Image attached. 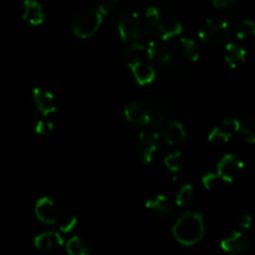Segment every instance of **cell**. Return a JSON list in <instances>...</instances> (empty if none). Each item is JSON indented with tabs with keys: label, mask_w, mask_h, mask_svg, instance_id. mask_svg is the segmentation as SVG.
Instances as JSON below:
<instances>
[{
	"label": "cell",
	"mask_w": 255,
	"mask_h": 255,
	"mask_svg": "<svg viewBox=\"0 0 255 255\" xmlns=\"http://www.w3.org/2000/svg\"><path fill=\"white\" fill-rule=\"evenodd\" d=\"M66 251L69 255H89V246L84 239L72 237L66 243Z\"/></svg>",
	"instance_id": "obj_25"
},
{
	"label": "cell",
	"mask_w": 255,
	"mask_h": 255,
	"mask_svg": "<svg viewBox=\"0 0 255 255\" xmlns=\"http://www.w3.org/2000/svg\"><path fill=\"white\" fill-rule=\"evenodd\" d=\"M249 239L242 232H233L229 237L221 242V247L224 252L229 254H241L249 249Z\"/></svg>",
	"instance_id": "obj_12"
},
{
	"label": "cell",
	"mask_w": 255,
	"mask_h": 255,
	"mask_svg": "<svg viewBox=\"0 0 255 255\" xmlns=\"http://www.w3.org/2000/svg\"><path fill=\"white\" fill-rule=\"evenodd\" d=\"M219 181H221V178L217 174V172H208L202 177V183L206 189H214L218 186Z\"/></svg>",
	"instance_id": "obj_29"
},
{
	"label": "cell",
	"mask_w": 255,
	"mask_h": 255,
	"mask_svg": "<svg viewBox=\"0 0 255 255\" xmlns=\"http://www.w3.org/2000/svg\"><path fill=\"white\" fill-rule=\"evenodd\" d=\"M144 207L147 211L159 217H172L176 213L173 203L169 201L168 197L163 196V194H157V196L147 199Z\"/></svg>",
	"instance_id": "obj_11"
},
{
	"label": "cell",
	"mask_w": 255,
	"mask_h": 255,
	"mask_svg": "<svg viewBox=\"0 0 255 255\" xmlns=\"http://www.w3.org/2000/svg\"><path fill=\"white\" fill-rule=\"evenodd\" d=\"M21 15L25 21L30 22L32 25L41 24L45 19L42 6L37 1H34V0H26V1H24Z\"/></svg>",
	"instance_id": "obj_20"
},
{
	"label": "cell",
	"mask_w": 255,
	"mask_h": 255,
	"mask_svg": "<svg viewBox=\"0 0 255 255\" xmlns=\"http://www.w3.org/2000/svg\"><path fill=\"white\" fill-rule=\"evenodd\" d=\"M164 164H166L167 168L171 172L174 173H178L183 169L186 161H184V156L181 151H174L171 152L169 154H167L166 158H164Z\"/></svg>",
	"instance_id": "obj_24"
},
{
	"label": "cell",
	"mask_w": 255,
	"mask_h": 255,
	"mask_svg": "<svg viewBox=\"0 0 255 255\" xmlns=\"http://www.w3.org/2000/svg\"><path fill=\"white\" fill-rule=\"evenodd\" d=\"M125 117L133 126L151 128V105L144 101L129 102L125 109Z\"/></svg>",
	"instance_id": "obj_8"
},
{
	"label": "cell",
	"mask_w": 255,
	"mask_h": 255,
	"mask_svg": "<svg viewBox=\"0 0 255 255\" xmlns=\"http://www.w3.org/2000/svg\"><path fill=\"white\" fill-rule=\"evenodd\" d=\"M159 148V136L154 129H143L139 132L136 143V152L138 158L144 163L153 161Z\"/></svg>",
	"instance_id": "obj_7"
},
{
	"label": "cell",
	"mask_w": 255,
	"mask_h": 255,
	"mask_svg": "<svg viewBox=\"0 0 255 255\" xmlns=\"http://www.w3.org/2000/svg\"><path fill=\"white\" fill-rule=\"evenodd\" d=\"M52 129H54V124L50 120H39L36 125H35V132L41 134V136H47L50 132H52Z\"/></svg>",
	"instance_id": "obj_28"
},
{
	"label": "cell",
	"mask_w": 255,
	"mask_h": 255,
	"mask_svg": "<svg viewBox=\"0 0 255 255\" xmlns=\"http://www.w3.org/2000/svg\"><path fill=\"white\" fill-rule=\"evenodd\" d=\"M143 17L148 32L156 35L157 39L162 41H168L182 32V24L178 20L154 6H149Z\"/></svg>",
	"instance_id": "obj_2"
},
{
	"label": "cell",
	"mask_w": 255,
	"mask_h": 255,
	"mask_svg": "<svg viewBox=\"0 0 255 255\" xmlns=\"http://www.w3.org/2000/svg\"><path fill=\"white\" fill-rule=\"evenodd\" d=\"M117 4H119V2H117L116 0H106V1H104L100 4V6L97 7V10H99L100 14L104 16V15L111 12L112 10L115 9V6H117Z\"/></svg>",
	"instance_id": "obj_31"
},
{
	"label": "cell",
	"mask_w": 255,
	"mask_h": 255,
	"mask_svg": "<svg viewBox=\"0 0 255 255\" xmlns=\"http://www.w3.org/2000/svg\"><path fill=\"white\" fill-rule=\"evenodd\" d=\"M102 16L97 7H84L74 12L71 17V27L75 35L81 39L91 37L97 32L102 24Z\"/></svg>",
	"instance_id": "obj_4"
},
{
	"label": "cell",
	"mask_w": 255,
	"mask_h": 255,
	"mask_svg": "<svg viewBox=\"0 0 255 255\" xmlns=\"http://www.w3.org/2000/svg\"><path fill=\"white\" fill-rule=\"evenodd\" d=\"M35 214L39 221L46 224H54L59 216L55 203L52 202V199L47 198V197H41L40 199H37L36 204H35Z\"/></svg>",
	"instance_id": "obj_13"
},
{
	"label": "cell",
	"mask_w": 255,
	"mask_h": 255,
	"mask_svg": "<svg viewBox=\"0 0 255 255\" xmlns=\"http://www.w3.org/2000/svg\"><path fill=\"white\" fill-rule=\"evenodd\" d=\"M237 5L236 0H213V6L217 9H228Z\"/></svg>",
	"instance_id": "obj_32"
},
{
	"label": "cell",
	"mask_w": 255,
	"mask_h": 255,
	"mask_svg": "<svg viewBox=\"0 0 255 255\" xmlns=\"http://www.w3.org/2000/svg\"><path fill=\"white\" fill-rule=\"evenodd\" d=\"M238 226L243 229H249L253 226V216L248 212H243L238 217Z\"/></svg>",
	"instance_id": "obj_30"
},
{
	"label": "cell",
	"mask_w": 255,
	"mask_h": 255,
	"mask_svg": "<svg viewBox=\"0 0 255 255\" xmlns=\"http://www.w3.org/2000/svg\"><path fill=\"white\" fill-rule=\"evenodd\" d=\"M244 169V163L233 153L222 157L217 166V174L222 181L233 182L238 178Z\"/></svg>",
	"instance_id": "obj_9"
},
{
	"label": "cell",
	"mask_w": 255,
	"mask_h": 255,
	"mask_svg": "<svg viewBox=\"0 0 255 255\" xmlns=\"http://www.w3.org/2000/svg\"><path fill=\"white\" fill-rule=\"evenodd\" d=\"M187 132L184 129L183 124L178 120L168 122L163 131V139L169 146H177L186 141Z\"/></svg>",
	"instance_id": "obj_16"
},
{
	"label": "cell",
	"mask_w": 255,
	"mask_h": 255,
	"mask_svg": "<svg viewBox=\"0 0 255 255\" xmlns=\"http://www.w3.org/2000/svg\"><path fill=\"white\" fill-rule=\"evenodd\" d=\"M32 97H34V102L37 110L44 116H49L56 111V101H55V97L51 92L42 89H35L32 92Z\"/></svg>",
	"instance_id": "obj_15"
},
{
	"label": "cell",
	"mask_w": 255,
	"mask_h": 255,
	"mask_svg": "<svg viewBox=\"0 0 255 255\" xmlns=\"http://www.w3.org/2000/svg\"><path fill=\"white\" fill-rule=\"evenodd\" d=\"M234 34L239 40H246L255 36V21L251 19H246L239 21L234 27Z\"/></svg>",
	"instance_id": "obj_23"
},
{
	"label": "cell",
	"mask_w": 255,
	"mask_h": 255,
	"mask_svg": "<svg viewBox=\"0 0 255 255\" xmlns=\"http://www.w3.org/2000/svg\"><path fill=\"white\" fill-rule=\"evenodd\" d=\"M34 246L40 251L52 252L64 246V238L57 232H45L35 237Z\"/></svg>",
	"instance_id": "obj_14"
},
{
	"label": "cell",
	"mask_w": 255,
	"mask_h": 255,
	"mask_svg": "<svg viewBox=\"0 0 255 255\" xmlns=\"http://www.w3.org/2000/svg\"><path fill=\"white\" fill-rule=\"evenodd\" d=\"M179 44H181V49L183 51L184 56L189 61H198L199 57H201V50H199L198 44L193 39H191V37H183V39H181Z\"/></svg>",
	"instance_id": "obj_22"
},
{
	"label": "cell",
	"mask_w": 255,
	"mask_h": 255,
	"mask_svg": "<svg viewBox=\"0 0 255 255\" xmlns=\"http://www.w3.org/2000/svg\"><path fill=\"white\" fill-rule=\"evenodd\" d=\"M147 55L163 70H173L178 66V54L167 41L158 39L149 41L147 44Z\"/></svg>",
	"instance_id": "obj_6"
},
{
	"label": "cell",
	"mask_w": 255,
	"mask_h": 255,
	"mask_svg": "<svg viewBox=\"0 0 255 255\" xmlns=\"http://www.w3.org/2000/svg\"><path fill=\"white\" fill-rule=\"evenodd\" d=\"M116 27L120 37L125 42L141 41L146 34L147 30L144 17L137 11H121L116 17Z\"/></svg>",
	"instance_id": "obj_3"
},
{
	"label": "cell",
	"mask_w": 255,
	"mask_h": 255,
	"mask_svg": "<svg viewBox=\"0 0 255 255\" xmlns=\"http://www.w3.org/2000/svg\"><path fill=\"white\" fill-rule=\"evenodd\" d=\"M224 60L232 69H237V67L246 62V49L239 44H237V42H228L226 45V51H224Z\"/></svg>",
	"instance_id": "obj_19"
},
{
	"label": "cell",
	"mask_w": 255,
	"mask_h": 255,
	"mask_svg": "<svg viewBox=\"0 0 255 255\" xmlns=\"http://www.w3.org/2000/svg\"><path fill=\"white\" fill-rule=\"evenodd\" d=\"M237 132L244 141L255 143V115L246 114L237 119Z\"/></svg>",
	"instance_id": "obj_18"
},
{
	"label": "cell",
	"mask_w": 255,
	"mask_h": 255,
	"mask_svg": "<svg viewBox=\"0 0 255 255\" xmlns=\"http://www.w3.org/2000/svg\"><path fill=\"white\" fill-rule=\"evenodd\" d=\"M233 31L231 22L227 20L209 17L199 27L198 36L203 42L209 45H219L226 41Z\"/></svg>",
	"instance_id": "obj_5"
},
{
	"label": "cell",
	"mask_w": 255,
	"mask_h": 255,
	"mask_svg": "<svg viewBox=\"0 0 255 255\" xmlns=\"http://www.w3.org/2000/svg\"><path fill=\"white\" fill-rule=\"evenodd\" d=\"M204 236V222L201 213L194 211L186 212L173 226V237L183 246H194Z\"/></svg>",
	"instance_id": "obj_1"
},
{
	"label": "cell",
	"mask_w": 255,
	"mask_h": 255,
	"mask_svg": "<svg viewBox=\"0 0 255 255\" xmlns=\"http://www.w3.org/2000/svg\"><path fill=\"white\" fill-rule=\"evenodd\" d=\"M237 132V119L236 117H229L222 122L221 126L212 129L208 134L209 143L214 146H222L231 141L233 134Z\"/></svg>",
	"instance_id": "obj_10"
},
{
	"label": "cell",
	"mask_w": 255,
	"mask_h": 255,
	"mask_svg": "<svg viewBox=\"0 0 255 255\" xmlns=\"http://www.w3.org/2000/svg\"><path fill=\"white\" fill-rule=\"evenodd\" d=\"M125 55L129 60L128 64L146 60V57H148V55H147V45L141 41L128 42L127 46L125 47Z\"/></svg>",
	"instance_id": "obj_21"
},
{
	"label": "cell",
	"mask_w": 255,
	"mask_h": 255,
	"mask_svg": "<svg viewBox=\"0 0 255 255\" xmlns=\"http://www.w3.org/2000/svg\"><path fill=\"white\" fill-rule=\"evenodd\" d=\"M76 226H77V218L75 216H72V214L65 216L59 223V228L61 233H70V232L74 231Z\"/></svg>",
	"instance_id": "obj_27"
},
{
	"label": "cell",
	"mask_w": 255,
	"mask_h": 255,
	"mask_svg": "<svg viewBox=\"0 0 255 255\" xmlns=\"http://www.w3.org/2000/svg\"><path fill=\"white\" fill-rule=\"evenodd\" d=\"M128 65L129 67H131L134 79H136V81L138 82L139 85H148L154 80L156 71H154V69L152 67V65L149 64V62H147L146 60L134 61Z\"/></svg>",
	"instance_id": "obj_17"
},
{
	"label": "cell",
	"mask_w": 255,
	"mask_h": 255,
	"mask_svg": "<svg viewBox=\"0 0 255 255\" xmlns=\"http://www.w3.org/2000/svg\"><path fill=\"white\" fill-rule=\"evenodd\" d=\"M194 198V187L192 184H184L176 196V204L181 208L187 207Z\"/></svg>",
	"instance_id": "obj_26"
}]
</instances>
